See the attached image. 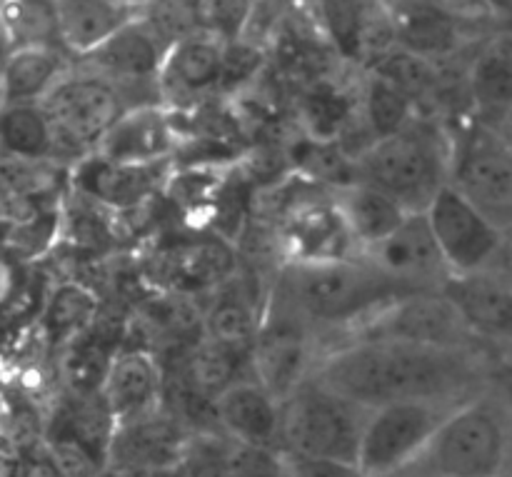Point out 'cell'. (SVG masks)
Masks as SVG:
<instances>
[{"label":"cell","mask_w":512,"mask_h":477,"mask_svg":"<svg viewBox=\"0 0 512 477\" xmlns=\"http://www.w3.org/2000/svg\"><path fill=\"white\" fill-rule=\"evenodd\" d=\"M310 373L360 408L403 400L460 403L495 383V358L388 340H345L323 350Z\"/></svg>","instance_id":"obj_1"},{"label":"cell","mask_w":512,"mask_h":477,"mask_svg":"<svg viewBox=\"0 0 512 477\" xmlns=\"http://www.w3.org/2000/svg\"><path fill=\"white\" fill-rule=\"evenodd\" d=\"M268 290L310 325L318 338V355L353 338L385 305L408 295L358 255L280 263Z\"/></svg>","instance_id":"obj_2"},{"label":"cell","mask_w":512,"mask_h":477,"mask_svg":"<svg viewBox=\"0 0 512 477\" xmlns=\"http://www.w3.org/2000/svg\"><path fill=\"white\" fill-rule=\"evenodd\" d=\"M510 438L508 393L493 383L455 405L393 477H508Z\"/></svg>","instance_id":"obj_3"},{"label":"cell","mask_w":512,"mask_h":477,"mask_svg":"<svg viewBox=\"0 0 512 477\" xmlns=\"http://www.w3.org/2000/svg\"><path fill=\"white\" fill-rule=\"evenodd\" d=\"M450 133L443 120L415 115L350 160V180L378 188L408 213H423L448 185Z\"/></svg>","instance_id":"obj_4"},{"label":"cell","mask_w":512,"mask_h":477,"mask_svg":"<svg viewBox=\"0 0 512 477\" xmlns=\"http://www.w3.org/2000/svg\"><path fill=\"white\" fill-rule=\"evenodd\" d=\"M368 410L305 375L280 400V455L355 463Z\"/></svg>","instance_id":"obj_5"},{"label":"cell","mask_w":512,"mask_h":477,"mask_svg":"<svg viewBox=\"0 0 512 477\" xmlns=\"http://www.w3.org/2000/svg\"><path fill=\"white\" fill-rule=\"evenodd\" d=\"M38 105L53 133L55 163L68 168L93 153L110 125L130 108L113 80L80 60L63 70Z\"/></svg>","instance_id":"obj_6"},{"label":"cell","mask_w":512,"mask_h":477,"mask_svg":"<svg viewBox=\"0 0 512 477\" xmlns=\"http://www.w3.org/2000/svg\"><path fill=\"white\" fill-rule=\"evenodd\" d=\"M450 133L448 185L500 230L512 225V148L510 135L475 118H463Z\"/></svg>","instance_id":"obj_7"},{"label":"cell","mask_w":512,"mask_h":477,"mask_svg":"<svg viewBox=\"0 0 512 477\" xmlns=\"http://www.w3.org/2000/svg\"><path fill=\"white\" fill-rule=\"evenodd\" d=\"M113 430L100 393L65 390L45 415L38 440L65 477H98L108 468Z\"/></svg>","instance_id":"obj_8"},{"label":"cell","mask_w":512,"mask_h":477,"mask_svg":"<svg viewBox=\"0 0 512 477\" xmlns=\"http://www.w3.org/2000/svg\"><path fill=\"white\" fill-rule=\"evenodd\" d=\"M455 405L458 403L445 400H403L370 408L355 455L360 473L365 477H393L400 473L425 448L440 420Z\"/></svg>","instance_id":"obj_9"},{"label":"cell","mask_w":512,"mask_h":477,"mask_svg":"<svg viewBox=\"0 0 512 477\" xmlns=\"http://www.w3.org/2000/svg\"><path fill=\"white\" fill-rule=\"evenodd\" d=\"M348 340H388V343L418 345V348L478 350L493 355L468 333L458 310L445 298L443 290L400 295Z\"/></svg>","instance_id":"obj_10"},{"label":"cell","mask_w":512,"mask_h":477,"mask_svg":"<svg viewBox=\"0 0 512 477\" xmlns=\"http://www.w3.org/2000/svg\"><path fill=\"white\" fill-rule=\"evenodd\" d=\"M318 350V338L310 325L268 290L250 343L253 378L283 400L305 375H310Z\"/></svg>","instance_id":"obj_11"},{"label":"cell","mask_w":512,"mask_h":477,"mask_svg":"<svg viewBox=\"0 0 512 477\" xmlns=\"http://www.w3.org/2000/svg\"><path fill=\"white\" fill-rule=\"evenodd\" d=\"M450 275H468L508 263V235L490 223L450 185L435 193L423 210Z\"/></svg>","instance_id":"obj_12"},{"label":"cell","mask_w":512,"mask_h":477,"mask_svg":"<svg viewBox=\"0 0 512 477\" xmlns=\"http://www.w3.org/2000/svg\"><path fill=\"white\" fill-rule=\"evenodd\" d=\"M165 53H168V45L135 10L133 18L120 25L108 40L75 60L113 80L130 108H135V105L160 103L158 73Z\"/></svg>","instance_id":"obj_13"},{"label":"cell","mask_w":512,"mask_h":477,"mask_svg":"<svg viewBox=\"0 0 512 477\" xmlns=\"http://www.w3.org/2000/svg\"><path fill=\"white\" fill-rule=\"evenodd\" d=\"M445 298L458 310L468 333L493 355H508L512 335V283L508 263L468 275H450Z\"/></svg>","instance_id":"obj_14"},{"label":"cell","mask_w":512,"mask_h":477,"mask_svg":"<svg viewBox=\"0 0 512 477\" xmlns=\"http://www.w3.org/2000/svg\"><path fill=\"white\" fill-rule=\"evenodd\" d=\"M373 265L380 275L393 280L405 293L440 290L450 278V270L440 255L430 225L423 213H408L403 223L385 235L373 248L358 255Z\"/></svg>","instance_id":"obj_15"},{"label":"cell","mask_w":512,"mask_h":477,"mask_svg":"<svg viewBox=\"0 0 512 477\" xmlns=\"http://www.w3.org/2000/svg\"><path fill=\"white\" fill-rule=\"evenodd\" d=\"M170 165H128L88 153L68 168V185L78 198L113 213L133 210L153 200L168 185Z\"/></svg>","instance_id":"obj_16"},{"label":"cell","mask_w":512,"mask_h":477,"mask_svg":"<svg viewBox=\"0 0 512 477\" xmlns=\"http://www.w3.org/2000/svg\"><path fill=\"white\" fill-rule=\"evenodd\" d=\"M223 43L203 33L178 40L165 53L158 73L160 105L170 113H183L220 95Z\"/></svg>","instance_id":"obj_17"},{"label":"cell","mask_w":512,"mask_h":477,"mask_svg":"<svg viewBox=\"0 0 512 477\" xmlns=\"http://www.w3.org/2000/svg\"><path fill=\"white\" fill-rule=\"evenodd\" d=\"M98 393L115 425L148 418L163 408V363L148 348L118 345Z\"/></svg>","instance_id":"obj_18"},{"label":"cell","mask_w":512,"mask_h":477,"mask_svg":"<svg viewBox=\"0 0 512 477\" xmlns=\"http://www.w3.org/2000/svg\"><path fill=\"white\" fill-rule=\"evenodd\" d=\"M65 185L68 165L0 155V225L13 230L55 215Z\"/></svg>","instance_id":"obj_19"},{"label":"cell","mask_w":512,"mask_h":477,"mask_svg":"<svg viewBox=\"0 0 512 477\" xmlns=\"http://www.w3.org/2000/svg\"><path fill=\"white\" fill-rule=\"evenodd\" d=\"M468 100L470 118L510 135L512 45L508 25L490 30L470 53Z\"/></svg>","instance_id":"obj_20"},{"label":"cell","mask_w":512,"mask_h":477,"mask_svg":"<svg viewBox=\"0 0 512 477\" xmlns=\"http://www.w3.org/2000/svg\"><path fill=\"white\" fill-rule=\"evenodd\" d=\"M178 143L180 133L175 113L160 103L135 105L110 125L93 153L113 163L128 165L173 163Z\"/></svg>","instance_id":"obj_21"},{"label":"cell","mask_w":512,"mask_h":477,"mask_svg":"<svg viewBox=\"0 0 512 477\" xmlns=\"http://www.w3.org/2000/svg\"><path fill=\"white\" fill-rule=\"evenodd\" d=\"M278 245L283 263H318L358 255L333 198L295 203L280 220Z\"/></svg>","instance_id":"obj_22"},{"label":"cell","mask_w":512,"mask_h":477,"mask_svg":"<svg viewBox=\"0 0 512 477\" xmlns=\"http://www.w3.org/2000/svg\"><path fill=\"white\" fill-rule=\"evenodd\" d=\"M190 433L163 408L148 418L115 425L108 468L135 473H165L178 468Z\"/></svg>","instance_id":"obj_23"},{"label":"cell","mask_w":512,"mask_h":477,"mask_svg":"<svg viewBox=\"0 0 512 477\" xmlns=\"http://www.w3.org/2000/svg\"><path fill=\"white\" fill-rule=\"evenodd\" d=\"M213 415L225 438L280 453V400L253 375L238 378L215 395Z\"/></svg>","instance_id":"obj_24"},{"label":"cell","mask_w":512,"mask_h":477,"mask_svg":"<svg viewBox=\"0 0 512 477\" xmlns=\"http://www.w3.org/2000/svg\"><path fill=\"white\" fill-rule=\"evenodd\" d=\"M238 270L235 253L220 238L175 243L160 255V275L173 295L210 293Z\"/></svg>","instance_id":"obj_25"},{"label":"cell","mask_w":512,"mask_h":477,"mask_svg":"<svg viewBox=\"0 0 512 477\" xmlns=\"http://www.w3.org/2000/svg\"><path fill=\"white\" fill-rule=\"evenodd\" d=\"M265 293L258 295L250 288L248 278L235 270L225 283L210 290V300L203 315V335L215 343L233 345V348H250L255 328L263 313Z\"/></svg>","instance_id":"obj_26"},{"label":"cell","mask_w":512,"mask_h":477,"mask_svg":"<svg viewBox=\"0 0 512 477\" xmlns=\"http://www.w3.org/2000/svg\"><path fill=\"white\" fill-rule=\"evenodd\" d=\"M135 10L125 0H53L60 48L73 60L83 58L128 23Z\"/></svg>","instance_id":"obj_27"},{"label":"cell","mask_w":512,"mask_h":477,"mask_svg":"<svg viewBox=\"0 0 512 477\" xmlns=\"http://www.w3.org/2000/svg\"><path fill=\"white\" fill-rule=\"evenodd\" d=\"M330 198L358 248V255L393 233L408 215V210L398 200L358 180L333 188Z\"/></svg>","instance_id":"obj_28"},{"label":"cell","mask_w":512,"mask_h":477,"mask_svg":"<svg viewBox=\"0 0 512 477\" xmlns=\"http://www.w3.org/2000/svg\"><path fill=\"white\" fill-rule=\"evenodd\" d=\"M70 63L73 58L65 50L50 45L5 50L0 58L3 103H40Z\"/></svg>","instance_id":"obj_29"},{"label":"cell","mask_w":512,"mask_h":477,"mask_svg":"<svg viewBox=\"0 0 512 477\" xmlns=\"http://www.w3.org/2000/svg\"><path fill=\"white\" fill-rule=\"evenodd\" d=\"M313 5V20L323 40L343 63L363 65L365 35L373 18V0H305Z\"/></svg>","instance_id":"obj_30"},{"label":"cell","mask_w":512,"mask_h":477,"mask_svg":"<svg viewBox=\"0 0 512 477\" xmlns=\"http://www.w3.org/2000/svg\"><path fill=\"white\" fill-rule=\"evenodd\" d=\"M415 115H418L415 105L393 83L380 78L378 73L365 70V80L353 118V123H358V133L363 135L365 148L373 145L375 140L400 130Z\"/></svg>","instance_id":"obj_31"},{"label":"cell","mask_w":512,"mask_h":477,"mask_svg":"<svg viewBox=\"0 0 512 477\" xmlns=\"http://www.w3.org/2000/svg\"><path fill=\"white\" fill-rule=\"evenodd\" d=\"M95 323H98V298L85 285L73 280L55 285L40 318L45 343L55 350L68 348Z\"/></svg>","instance_id":"obj_32"},{"label":"cell","mask_w":512,"mask_h":477,"mask_svg":"<svg viewBox=\"0 0 512 477\" xmlns=\"http://www.w3.org/2000/svg\"><path fill=\"white\" fill-rule=\"evenodd\" d=\"M0 155L55 163L53 133L38 103L0 105Z\"/></svg>","instance_id":"obj_33"},{"label":"cell","mask_w":512,"mask_h":477,"mask_svg":"<svg viewBox=\"0 0 512 477\" xmlns=\"http://www.w3.org/2000/svg\"><path fill=\"white\" fill-rule=\"evenodd\" d=\"M0 28H3L5 50L28 48V45L60 48L53 0H3Z\"/></svg>","instance_id":"obj_34"},{"label":"cell","mask_w":512,"mask_h":477,"mask_svg":"<svg viewBox=\"0 0 512 477\" xmlns=\"http://www.w3.org/2000/svg\"><path fill=\"white\" fill-rule=\"evenodd\" d=\"M258 0H195L198 30L218 43H238L248 38Z\"/></svg>","instance_id":"obj_35"},{"label":"cell","mask_w":512,"mask_h":477,"mask_svg":"<svg viewBox=\"0 0 512 477\" xmlns=\"http://www.w3.org/2000/svg\"><path fill=\"white\" fill-rule=\"evenodd\" d=\"M230 445L233 440L223 433H193L185 443L178 473L183 477H235Z\"/></svg>","instance_id":"obj_36"},{"label":"cell","mask_w":512,"mask_h":477,"mask_svg":"<svg viewBox=\"0 0 512 477\" xmlns=\"http://www.w3.org/2000/svg\"><path fill=\"white\" fill-rule=\"evenodd\" d=\"M265 65V53L253 40L223 45V73H220V93H235L250 80L258 78Z\"/></svg>","instance_id":"obj_37"},{"label":"cell","mask_w":512,"mask_h":477,"mask_svg":"<svg viewBox=\"0 0 512 477\" xmlns=\"http://www.w3.org/2000/svg\"><path fill=\"white\" fill-rule=\"evenodd\" d=\"M280 477H365L355 463L280 455Z\"/></svg>","instance_id":"obj_38"},{"label":"cell","mask_w":512,"mask_h":477,"mask_svg":"<svg viewBox=\"0 0 512 477\" xmlns=\"http://www.w3.org/2000/svg\"><path fill=\"white\" fill-rule=\"evenodd\" d=\"M20 477H65L60 473L58 465L53 463V458L48 455V450L40 445V440H30L25 443V463H23V473Z\"/></svg>","instance_id":"obj_39"},{"label":"cell","mask_w":512,"mask_h":477,"mask_svg":"<svg viewBox=\"0 0 512 477\" xmlns=\"http://www.w3.org/2000/svg\"><path fill=\"white\" fill-rule=\"evenodd\" d=\"M25 463V443L0 430V477H20Z\"/></svg>","instance_id":"obj_40"},{"label":"cell","mask_w":512,"mask_h":477,"mask_svg":"<svg viewBox=\"0 0 512 477\" xmlns=\"http://www.w3.org/2000/svg\"><path fill=\"white\" fill-rule=\"evenodd\" d=\"M480 5H483L485 15H488L490 20H495V23H503L508 25L510 20V5L512 0H478Z\"/></svg>","instance_id":"obj_41"},{"label":"cell","mask_w":512,"mask_h":477,"mask_svg":"<svg viewBox=\"0 0 512 477\" xmlns=\"http://www.w3.org/2000/svg\"><path fill=\"white\" fill-rule=\"evenodd\" d=\"M13 293V268H10L8 260L0 255V305L10 298Z\"/></svg>","instance_id":"obj_42"},{"label":"cell","mask_w":512,"mask_h":477,"mask_svg":"<svg viewBox=\"0 0 512 477\" xmlns=\"http://www.w3.org/2000/svg\"><path fill=\"white\" fill-rule=\"evenodd\" d=\"M160 473H135V470H113L105 468L98 477H158Z\"/></svg>","instance_id":"obj_43"},{"label":"cell","mask_w":512,"mask_h":477,"mask_svg":"<svg viewBox=\"0 0 512 477\" xmlns=\"http://www.w3.org/2000/svg\"><path fill=\"white\" fill-rule=\"evenodd\" d=\"M263 3H273V5H280V8H290V5L305 3V0H263Z\"/></svg>","instance_id":"obj_44"},{"label":"cell","mask_w":512,"mask_h":477,"mask_svg":"<svg viewBox=\"0 0 512 477\" xmlns=\"http://www.w3.org/2000/svg\"><path fill=\"white\" fill-rule=\"evenodd\" d=\"M158 477H183V475H180L178 468H175V470H165V473H160Z\"/></svg>","instance_id":"obj_45"},{"label":"cell","mask_w":512,"mask_h":477,"mask_svg":"<svg viewBox=\"0 0 512 477\" xmlns=\"http://www.w3.org/2000/svg\"><path fill=\"white\" fill-rule=\"evenodd\" d=\"M0 5H3V0H0ZM5 53V43H3V28H0V58H3Z\"/></svg>","instance_id":"obj_46"},{"label":"cell","mask_w":512,"mask_h":477,"mask_svg":"<svg viewBox=\"0 0 512 477\" xmlns=\"http://www.w3.org/2000/svg\"><path fill=\"white\" fill-rule=\"evenodd\" d=\"M125 3H130V5H135V8H140V5L148 3V0H125Z\"/></svg>","instance_id":"obj_47"},{"label":"cell","mask_w":512,"mask_h":477,"mask_svg":"<svg viewBox=\"0 0 512 477\" xmlns=\"http://www.w3.org/2000/svg\"><path fill=\"white\" fill-rule=\"evenodd\" d=\"M0 105H3V95H0Z\"/></svg>","instance_id":"obj_48"}]
</instances>
